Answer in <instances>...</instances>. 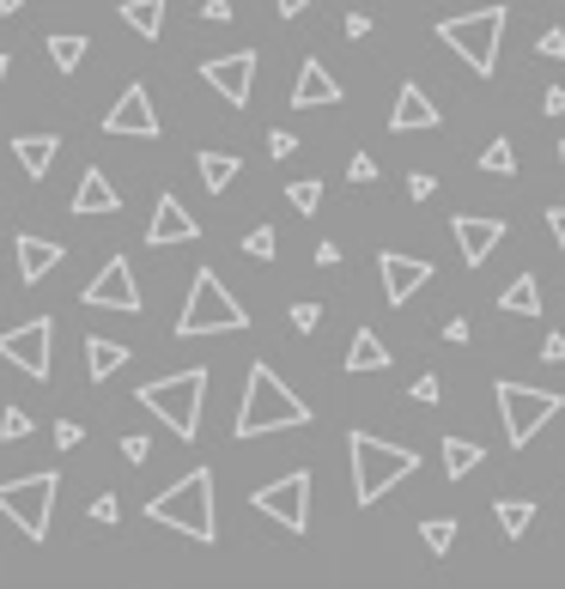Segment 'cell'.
Masks as SVG:
<instances>
[{
  "instance_id": "cell-1",
  "label": "cell",
  "mask_w": 565,
  "mask_h": 589,
  "mask_svg": "<svg viewBox=\"0 0 565 589\" xmlns=\"http://www.w3.org/2000/svg\"><path fill=\"white\" fill-rule=\"evenodd\" d=\"M292 426H311V407L274 377V365H250V383H243V407L231 419L238 438H268V431H292Z\"/></svg>"
},
{
  "instance_id": "cell-2",
  "label": "cell",
  "mask_w": 565,
  "mask_h": 589,
  "mask_svg": "<svg viewBox=\"0 0 565 589\" xmlns=\"http://www.w3.org/2000/svg\"><path fill=\"white\" fill-rule=\"evenodd\" d=\"M152 522L189 535V541H220V517H213V468H189L176 486H164L159 498L147 505Z\"/></svg>"
},
{
  "instance_id": "cell-3",
  "label": "cell",
  "mask_w": 565,
  "mask_h": 589,
  "mask_svg": "<svg viewBox=\"0 0 565 589\" xmlns=\"http://www.w3.org/2000/svg\"><path fill=\"white\" fill-rule=\"evenodd\" d=\"M346 463H353V505L371 510L390 486H402L407 474L420 468V456L407 450V444H383V438H371V431H353V438H346Z\"/></svg>"
},
{
  "instance_id": "cell-4",
  "label": "cell",
  "mask_w": 565,
  "mask_h": 589,
  "mask_svg": "<svg viewBox=\"0 0 565 589\" xmlns=\"http://www.w3.org/2000/svg\"><path fill=\"white\" fill-rule=\"evenodd\" d=\"M243 323H250V316H243V304L225 292V280L213 274V267H201L195 286H189L183 316H176V335H183V341H201V335H238Z\"/></svg>"
},
{
  "instance_id": "cell-5",
  "label": "cell",
  "mask_w": 565,
  "mask_h": 589,
  "mask_svg": "<svg viewBox=\"0 0 565 589\" xmlns=\"http://www.w3.org/2000/svg\"><path fill=\"white\" fill-rule=\"evenodd\" d=\"M56 492H61V474L56 468H37L19 474V480H0V517H12V529L24 541H43L49 517H56Z\"/></svg>"
},
{
  "instance_id": "cell-6",
  "label": "cell",
  "mask_w": 565,
  "mask_h": 589,
  "mask_svg": "<svg viewBox=\"0 0 565 589\" xmlns=\"http://www.w3.org/2000/svg\"><path fill=\"white\" fill-rule=\"evenodd\" d=\"M201 402H208V370H176V377H159L140 389V407L159 414L183 444L201 431Z\"/></svg>"
},
{
  "instance_id": "cell-7",
  "label": "cell",
  "mask_w": 565,
  "mask_h": 589,
  "mask_svg": "<svg viewBox=\"0 0 565 589\" xmlns=\"http://www.w3.org/2000/svg\"><path fill=\"white\" fill-rule=\"evenodd\" d=\"M505 7H481V12H456V19H444L438 24V37H444V49H456L462 61H468L474 73H493L498 68V43H505Z\"/></svg>"
},
{
  "instance_id": "cell-8",
  "label": "cell",
  "mask_w": 565,
  "mask_h": 589,
  "mask_svg": "<svg viewBox=\"0 0 565 589\" xmlns=\"http://www.w3.org/2000/svg\"><path fill=\"white\" fill-rule=\"evenodd\" d=\"M559 414H565V395L498 377V419H505V444H511V450L535 444V431H542L547 419H559Z\"/></svg>"
},
{
  "instance_id": "cell-9",
  "label": "cell",
  "mask_w": 565,
  "mask_h": 589,
  "mask_svg": "<svg viewBox=\"0 0 565 589\" xmlns=\"http://www.w3.org/2000/svg\"><path fill=\"white\" fill-rule=\"evenodd\" d=\"M250 505L262 510V517H274L286 535H304V529H311V474H304V468H292L286 480H274V486H255V492H250Z\"/></svg>"
},
{
  "instance_id": "cell-10",
  "label": "cell",
  "mask_w": 565,
  "mask_h": 589,
  "mask_svg": "<svg viewBox=\"0 0 565 589\" xmlns=\"http://www.w3.org/2000/svg\"><path fill=\"white\" fill-rule=\"evenodd\" d=\"M0 358L43 383L49 365H56V323H49V316H31V323L7 328V335H0Z\"/></svg>"
},
{
  "instance_id": "cell-11",
  "label": "cell",
  "mask_w": 565,
  "mask_h": 589,
  "mask_svg": "<svg viewBox=\"0 0 565 589\" xmlns=\"http://www.w3.org/2000/svg\"><path fill=\"white\" fill-rule=\"evenodd\" d=\"M85 311H140V286H134V267H128V255H110L104 267L92 274V286L80 292Z\"/></svg>"
},
{
  "instance_id": "cell-12",
  "label": "cell",
  "mask_w": 565,
  "mask_h": 589,
  "mask_svg": "<svg viewBox=\"0 0 565 589\" xmlns=\"http://www.w3.org/2000/svg\"><path fill=\"white\" fill-rule=\"evenodd\" d=\"M104 134H134V140H159L164 128H159V110H152V92L147 85H128L122 98L110 104V116H104Z\"/></svg>"
},
{
  "instance_id": "cell-13",
  "label": "cell",
  "mask_w": 565,
  "mask_h": 589,
  "mask_svg": "<svg viewBox=\"0 0 565 589\" xmlns=\"http://www.w3.org/2000/svg\"><path fill=\"white\" fill-rule=\"evenodd\" d=\"M201 80H208L231 110H243V104H250V80H255V49H238V55L208 61V68H201Z\"/></svg>"
},
{
  "instance_id": "cell-14",
  "label": "cell",
  "mask_w": 565,
  "mask_h": 589,
  "mask_svg": "<svg viewBox=\"0 0 565 589\" xmlns=\"http://www.w3.org/2000/svg\"><path fill=\"white\" fill-rule=\"evenodd\" d=\"M377 274H383V298H390V304H407V298H414V292L432 280V262L383 250V255H377Z\"/></svg>"
},
{
  "instance_id": "cell-15",
  "label": "cell",
  "mask_w": 565,
  "mask_h": 589,
  "mask_svg": "<svg viewBox=\"0 0 565 589\" xmlns=\"http://www.w3.org/2000/svg\"><path fill=\"white\" fill-rule=\"evenodd\" d=\"M451 232L462 243V262L468 267H481L486 255L505 243V220H486V213H462V220H451Z\"/></svg>"
},
{
  "instance_id": "cell-16",
  "label": "cell",
  "mask_w": 565,
  "mask_h": 589,
  "mask_svg": "<svg viewBox=\"0 0 565 589\" xmlns=\"http://www.w3.org/2000/svg\"><path fill=\"white\" fill-rule=\"evenodd\" d=\"M201 225L189 220V207L176 195H159V207H152V225H147V243L152 250H171V243H195Z\"/></svg>"
},
{
  "instance_id": "cell-17",
  "label": "cell",
  "mask_w": 565,
  "mask_h": 589,
  "mask_svg": "<svg viewBox=\"0 0 565 589\" xmlns=\"http://www.w3.org/2000/svg\"><path fill=\"white\" fill-rule=\"evenodd\" d=\"M390 128L395 134H426V128H438V104L426 98L420 80H402V98H395V110H390Z\"/></svg>"
},
{
  "instance_id": "cell-18",
  "label": "cell",
  "mask_w": 565,
  "mask_h": 589,
  "mask_svg": "<svg viewBox=\"0 0 565 589\" xmlns=\"http://www.w3.org/2000/svg\"><path fill=\"white\" fill-rule=\"evenodd\" d=\"M115 207H122L115 183L98 171V164H85V171H80V189H73V213H80V220H92V213H115Z\"/></svg>"
},
{
  "instance_id": "cell-19",
  "label": "cell",
  "mask_w": 565,
  "mask_h": 589,
  "mask_svg": "<svg viewBox=\"0 0 565 589\" xmlns=\"http://www.w3.org/2000/svg\"><path fill=\"white\" fill-rule=\"evenodd\" d=\"M292 104H299V110L341 104V85L329 80V68H323V61H304V68H299V80H292Z\"/></svg>"
},
{
  "instance_id": "cell-20",
  "label": "cell",
  "mask_w": 565,
  "mask_h": 589,
  "mask_svg": "<svg viewBox=\"0 0 565 589\" xmlns=\"http://www.w3.org/2000/svg\"><path fill=\"white\" fill-rule=\"evenodd\" d=\"M56 152H61L56 134H19V140H12V159L24 164V176H31V183H43V176H49Z\"/></svg>"
},
{
  "instance_id": "cell-21",
  "label": "cell",
  "mask_w": 565,
  "mask_h": 589,
  "mask_svg": "<svg viewBox=\"0 0 565 589\" xmlns=\"http://www.w3.org/2000/svg\"><path fill=\"white\" fill-rule=\"evenodd\" d=\"M61 267V243H49V237H19V274L31 280H49Z\"/></svg>"
},
{
  "instance_id": "cell-22",
  "label": "cell",
  "mask_w": 565,
  "mask_h": 589,
  "mask_svg": "<svg viewBox=\"0 0 565 589\" xmlns=\"http://www.w3.org/2000/svg\"><path fill=\"white\" fill-rule=\"evenodd\" d=\"M122 365H128V347H122V341H104V335L85 341V377H92V383H110Z\"/></svg>"
},
{
  "instance_id": "cell-23",
  "label": "cell",
  "mask_w": 565,
  "mask_h": 589,
  "mask_svg": "<svg viewBox=\"0 0 565 589\" xmlns=\"http://www.w3.org/2000/svg\"><path fill=\"white\" fill-rule=\"evenodd\" d=\"M164 12H171V0H122V24L134 37H164Z\"/></svg>"
},
{
  "instance_id": "cell-24",
  "label": "cell",
  "mask_w": 565,
  "mask_h": 589,
  "mask_svg": "<svg viewBox=\"0 0 565 589\" xmlns=\"http://www.w3.org/2000/svg\"><path fill=\"white\" fill-rule=\"evenodd\" d=\"M346 370H390V347L377 341V328H359L346 347Z\"/></svg>"
},
{
  "instance_id": "cell-25",
  "label": "cell",
  "mask_w": 565,
  "mask_h": 589,
  "mask_svg": "<svg viewBox=\"0 0 565 589\" xmlns=\"http://www.w3.org/2000/svg\"><path fill=\"white\" fill-rule=\"evenodd\" d=\"M498 311L511 316H542V286H535V274H517L505 292H498Z\"/></svg>"
},
{
  "instance_id": "cell-26",
  "label": "cell",
  "mask_w": 565,
  "mask_h": 589,
  "mask_svg": "<svg viewBox=\"0 0 565 589\" xmlns=\"http://www.w3.org/2000/svg\"><path fill=\"white\" fill-rule=\"evenodd\" d=\"M195 171H201V183H208L213 195H225V189H231V176H243V164L231 159V152H201V159H195Z\"/></svg>"
},
{
  "instance_id": "cell-27",
  "label": "cell",
  "mask_w": 565,
  "mask_h": 589,
  "mask_svg": "<svg viewBox=\"0 0 565 589\" xmlns=\"http://www.w3.org/2000/svg\"><path fill=\"white\" fill-rule=\"evenodd\" d=\"M481 444L474 438H444V474H451V480H462V474H474L481 468Z\"/></svg>"
},
{
  "instance_id": "cell-28",
  "label": "cell",
  "mask_w": 565,
  "mask_h": 589,
  "mask_svg": "<svg viewBox=\"0 0 565 589\" xmlns=\"http://www.w3.org/2000/svg\"><path fill=\"white\" fill-rule=\"evenodd\" d=\"M49 61H56L61 73H73L85 61V31H56L49 37Z\"/></svg>"
},
{
  "instance_id": "cell-29",
  "label": "cell",
  "mask_w": 565,
  "mask_h": 589,
  "mask_svg": "<svg viewBox=\"0 0 565 589\" xmlns=\"http://www.w3.org/2000/svg\"><path fill=\"white\" fill-rule=\"evenodd\" d=\"M493 517H498V529H505L511 541H523V535H529L535 505H529V498H498V510H493Z\"/></svg>"
},
{
  "instance_id": "cell-30",
  "label": "cell",
  "mask_w": 565,
  "mask_h": 589,
  "mask_svg": "<svg viewBox=\"0 0 565 589\" xmlns=\"http://www.w3.org/2000/svg\"><path fill=\"white\" fill-rule=\"evenodd\" d=\"M420 541H426L432 554H451V541H456V517H426V522H420Z\"/></svg>"
},
{
  "instance_id": "cell-31",
  "label": "cell",
  "mask_w": 565,
  "mask_h": 589,
  "mask_svg": "<svg viewBox=\"0 0 565 589\" xmlns=\"http://www.w3.org/2000/svg\"><path fill=\"white\" fill-rule=\"evenodd\" d=\"M481 171L486 176H517V152H511V140H493V146L481 152Z\"/></svg>"
},
{
  "instance_id": "cell-32",
  "label": "cell",
  "mask_w": 565,
  "mask_h": 589,
  "mask_svg": "<svg viewBox=\"0 0 565 589\" xmlns=\"http://www.w3.org/2000/svg\"><path fill=\"white\" fill-rule=\"evenodd\" d=\"M286 201L299 213H316L323 207V183H316V176H299V183H286Z\"/></svg>"
},
{
  "instance_id": "cell-33",
  "label": "cell",
  "mask_w": 565,
  "mask_h": 589,
  "mask_svg": "<svg viewBox=\"0 0 565 589\" xmlns=\"http://www.w3.org/2000/svg\"><path fill=\"white\" fill-rule=\"evenodd\" d=\"M274 250H280L274 225H255V232L243 237V255H255V262H274Z\"/></svg>"
},
{
  "instance_id": "cell-34",
  "label": "cell",
  "mask_w": 565,
  "mask_h": 589,
  "mask_svg": "<svg viewBox=\"0 0 565 589\" xmlns=\"http://www.w3.org/2000/svg\"><path fill=\"white\" fill-rule=\"evenodd\" d=\"M286 323L299 328V335H316V328H323V304H292Z\"/></svg>"
},
{
  "instance_id": "cell-35",
  "label": "cell",
  "mask_w": 565,
  "mask_h": 589,
  "mask_svg": "<svg viewBox=\"0 0 565 589\" xmlns=\"http://www.w3.org/2000/svg\"><path fill=\"white\" fill-rule=\"evenodd\" d=\"M24 431H31V414H24V407H7V414H0V438H12V444H19Z\"/></svg>"
},
{
  "instance_id": "cell-36",
  "label": "cell",
  "mask_w": 565,
  "mask_h": 589,
  "mask_svg": "<svg viewBox=\"0 0 565 589\" xmlns=\"http://www.w3.org/2000/svg\"><path fill=\"white\" fill-rule=\"evenodd\" d=\"M535 55H547V61H565V31H554V24H547V31L535 37Z\"/></svg>"
},
{
  "instance_id": "cell-37",
  "label": "cell",
  "mask_w": 565,
  "mask_h": 589,
  "mask_svg": "<svg viewBox=\"0 0 565 589\" xmlns=\"http://www.w3.org/2000/svg\"><path fill=\"white\" fill-rule=\"evenodd\" d=\"M346 176H353V183H377V159H371V152H353Z\"/></svg>"
},
{
  "instance_id": "cell-38",
  "label": "cell",
  "mask_w": 565,
  "mask_h": 589,
  "mask_svg": "<svg viewBox=\"0 0 565 589\" xmlns=\"http://www.w3.org/2000/svg\"><path fill=\"white\" fill-rule=\"evenodd\" d=\"M268 152H274V159H292V152H299V134H286V128H274V134H268Z\"/></svg>"
},
{
  "instance_id": "cell-39",
  "label": "cell",
  "mask_w": 565,
  "mask_h": 589,
  "mask_svg": "<svg viewBox=\"0 0 565 589\" xmlns=\"http://www.w3.org/2000/svg\"><path fill=\"white\" fill-rule=\"evenodd\" d=\"M115 517H122V505H115V492H104V498H92V522H104V529H110V522Z\"/></svg>"
},
{
  "instance_id": "cell-40",
  "label": "cell",
  "mask_w": 565,
  "mask_h": 589,
  "mask_svg": "<svg viewBox=\"0 0 565 589\" xmlns=\"http://www.w3.org/2000/svg\"><path fill=\"white\" fill-rule=\"evenodd\" d=\"M80 438H85L80 419H61V426H56V444H61V450H80Z\"/></svg>"
},
{
  "instance_id": "cell-41",
  "label": "cell",
  "mask_w": 565,
  "mask_h": 589,
  "mask_svg": "<svg viewBox=\"0 0 565 589\" xmlns=\"http://www.w3.org/2000/svg\"><path fill=\"white\" fill-rule=\"evenodd\" d=\"M147 450H152V444L140 438V431H128V438H122V456H128V463H147Z\"/></svg>"
},
{
  "instance_id": "cell-42",
  "label": "cell",
  "mask_w": 565,
  "mask_h": 589,
  "mask_svg": "<svg viewBox=\"0 0 565 589\" xmlns=\"http://www.w3.org/2000/svg\"><path fill=\"white\" fill-rule=\"evenodd\" d=\"M432 189H438V183H432L426 171H414V176H407V195H414V201H432Z\"/></svg>"
},
{
  "instance_id": "cell-43",
  "label": "cell",
  "mask_w": 565,
  "mask_h": 589,
  "mask_svg": "<svg viewBox=\"0 0 565 589\" xmlns=\"http://www.w3.org/2000/svg\"><path fill=\"white\" fill-rule=\"evenodd\" d=\"M341 31L359 43V37H371V19H365V12H346V24H341Z\"/></svg>"
},
{
  "instance_id": "cell-44",
  "label": "cell",
  "mask_w": 565,
  "mask_h": 589,
  "mask_svg": "<svg viewBox=\"0 0 565 589\" xmlns=\"http://www.w3.org/2000/svg\"><path fill=\"white\" fill-rule=\"evenodd\" d=\"M547 232L559 237V255H565V207H547Z\"/></svg>"
},
{
  "instance_id": "cell-45",
  "label": "cell",
  "mask_w": 565,
  "mask_h": 589,
  "mask_svg": "<svg viewBox=\"0 0 565 589\" xmlns=\"http://www.w3.org/2000/svg\"><path fill=\"white\" fill-rule=\"evenodd\" d=\"M414 402H438V377H420L414 383Z\"/></svg>"
},
{
  "instance_id": "cell-46",
  "label": "cell",
  "mask_w": 565,
  "mask_h": 589,
  "mask_svg": "<svg viewBox=\"0 0 565 589\" xmlns=\"http://www.w3.org/2000/svg\"><path fill=\"white\" fill-rule=\"evenodd\" d=\"M444 341H456V347H462V341H468V323H462V316H451V323H444Z\"/></svg>"
},
{
  "instance_id": "cell-47",
  "label": "cell",
  "mask_w": 565,
  "mask_h": 589,
  "mask_svg": "<svg viewBox=\"0 0 565 589\" xmlns=\"http://www.w3.org/2000/svg\"><path fill=\"white\" fill-rule=\"evenodd\" d=\"M547 358H554V365H565V335H547V347H542Z\"/></svg>"
},
{
  "instance_id": "cell-48",
  "label": "cell",
  "mask_w": 565,
  "mask_h": 589,
  "mask_svg": "<svg viewBox=\"0 0 565 589\" xmlns=\"http://www.w3.org/2000/svg\"><path fill=\"white\" fill-rule=\"evenodd\" d=\"M208 19H213V24H225V19H231V0H208Z\"/></svg>"
},
{
  "instance_id": "cell-49",
  "label": "cell",
  "mask_w": 565,
  "mask_h": 589,
  "mask_svg": "<svg viewBox=\"0 0 565 589\" xmlns=\"http://www.w3.org/2000/svg\"><path fill=\"white\" fill-rule=\"evenodd\" d=\"M547 116H565V85H554V92H547Z\"/></svg>"
},
{
  "instance_id": "cell-50",
  "label": "cell",
  "mask_w": 565,
  "mask_h": 589,
  "mask_svg": "<svg viewBox=\"0 0 565 589\" xmlns=\"http://www.w3.org/2000/svg\"><path fill=\"white\" fill-rule=\"evenodd\" d=\"M274 7H280V19H299V12L311 7V0H274Z\"/></svg>"
},
{
  "instance_id": "cell-51",
  "label": "cell",
  "mask_w": 565,
  "mask_h": 589,
  "mask_svg": "<svg viewBox=\"0 0 565 589\" xmlns=\"http://www.w3.org/2000/svg\"><path fill=\"white\" fill-rule=\"evenodd\" d=\"M24 7V0H0V12H7V19H12V12H19Z\"/></svg>"
},
{
  "instance_id": "cell-52",
  "label": "cell",
  "mask_w": 565,
  "mask_h": 589,
  "mask_svg": "<svg viewBox=\"0 0 565 589\" xmlns=\"http://www.w3.org/2000/svg\"><path fill=\"white\" fill-rule=\"evenodd\" d=\"M559 176H565V140H559Z\"/></svg>"
},
{
  "instance_id": "cell-53",
  "label": "cell",
  "mask_w": 565,
  "mask_h": 589,
  "mask_svg": "<svg viewBox=\"0 0 565 589\" xmlns=\"http://www.w3.org/2000/svg\"><path fill=\"white\" fill-rule=\"evenodd\" d=\"M7 68H12V61H7V55H0V80H7Z\"/></svg>"
}]
</instances>
